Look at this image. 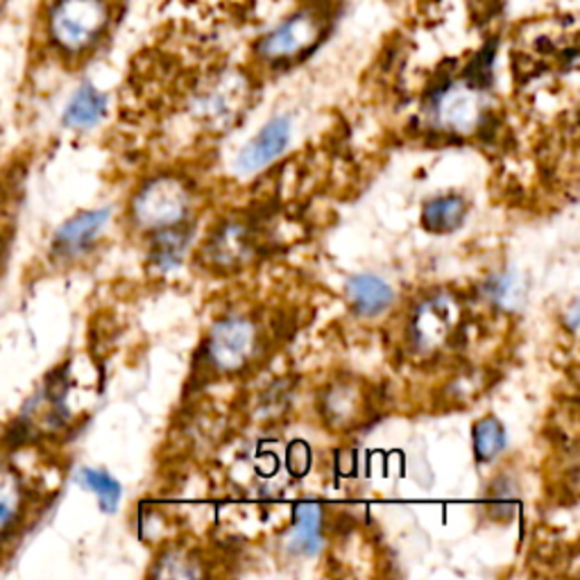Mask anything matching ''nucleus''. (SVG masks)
Listing matches in <instances>:
<instances>
[{
	"instance_id": "f257e3e1",
	"label": "nucleus",
	"mask_w": 580,
	"mask_h": 580,
	"mask_svg": "<svg viewBox=\"0 0 580 580\" xmlns=\"http://www.w3.org/2000/svg\"><path fill=\"white\" fill-rule=\"evenodd\" d=\"M111 23L109 0H50L46 32L61 55L80 57L94 50Z\"/></svg>"
},
{
	"instance_id": "f03ea898",
	"label": "nucleus",
	"mask_w": 580,
	"mask_h": 580,
	"mask_svg": "<svg viewBox=\"0 0 580 580\" xmlns=\"http://www.w3.org/2000/svg\"><path fill=\"white\" fill-rule=\"evenodd\" d=\"M325 28V17L317 10H299L275 26L256 46V52L268 63H291L322 41Z\"/></svg>"
},
{
	"instance_id": "9b49d317",
	"label": "nucleus",
	"mask_w": 580,
	"mask_h": 580,
	"mask_svg": "<svg viewBox=\"0 0 580 580\" xmlns=\"http://www.w3.org/2000/svg\"><path fill=\"white\" fill-rule=\"evenodd\" d=\"M28 490L19 470L0 461V544H6L19 529L26 514Z\"/></svg>"
},
{
	"instance_id": "f8f14e48",
	"label": "nucleus",
	"mask_w": 580,
	"mask_h": 580,
	"mask_svg": "<svg viewBox=\"0 0 580 580\" xmlns=\"http://www.w3.org/2000/svg\"><path fill=\"white\" fill-rule=\"evenodd\" d=\"M345 295L350 299L352 311L365 320L385 313L395 302L393 286L376 275L352 277L345 286Z\"/></svg>"
},
{
	"instance_id": "423d86ee",
	"label": "nucleus",
	"mask_w": 580,
	"mask_h": 580,
	"mask_svg": "<svg viewBox=\"0 0 580 580\" xmlns=\"http://www.w3.org/2000/svg\"><path fill=\"white\" fill-rule=\"evenodd\" d=\"M481 89L470 85L468 80L449 82L433 98V116L442 130L449 132L470 135L481 122Z\"/></svg>"
},
{
	"instance_id": "412c9836",
	"label": "nucleus",
	"mask_w": 580,
	"mask_h": 580,
	"mask_svg": "<svg viewBox=\"0 0 580 580\" xmlns=\"http://www.w3.org/2000/svg\"><path fill=\"white\" fill-rule=\"evenodd\" d=\"M356 400H358V395L354 393V389H350V385H336V389H332L327 395L330 417L338 420V422L352 420L356 413V406H358Z\"/></svg>"
},
{
	"instance_id": "0eeeda50",
	"label": "nucleus",
	"mask_w": 580,
	"mask_h": 580,
	"mask_svg": "<svg viewBox=\"0 0 580 580\" xmlns=\"http://www.w3.org/2000/svg\"><path fill=\"white\" fill-rule=\"evenodd\" d=\"M247 98V85L240 76L227 73L220 76L216 82L205 87L196 100V111L200 118H205L212 125L225 127L229 125Z\"/></svg>"
},
{
	"instance_id": "a211bd4d",
	"label": "nucleus",
	"mask_w": 580,
	"mask_h": 580,
	"mask_svg": "<svg viewBox=\"0 0 580 580\" xmlns=\"http://www.w3.org/2000/svg\"><path fill=\"white\" fill-rule=\"evenodd\" d=\"M472 440H474V454L481 463L494 461L499 454H503V449L508 444L505 429L497 417L479 420L472 429Z\"/></svg>"
},
{
	"instance_id": "7ed1b4c3",
	"label": "nucleus",
	"mask_w": 580,
	"mask_h": 580,
	"mask_svg": "<svg viewBox=\"0 0 580 580\" xmlns=\"http://www.w3.org/2000/svg\"><path fill=\"white\" fill-rule=\"evenodd\" d=\"M190 207L188 188L181 179L157 177L141 186L132 203V218L144 229H164L186 220Z\"/></svg>"
},
{
	"instance_id": "6e6552de",
	"label": "nucleus",
	"mask_w": 580,
	"mask_h": 580,
	"mask_svg": "<svg viewBox=\"0 0 580 580\" xmlns=\"http://www.w3.org/2000/svg\"><path fill=\"white\" fill-rule=\"evenodd\" d=\"M254 252V234L252 227L243 220L223 223L216 234L207 240L205 254L212 266L218 271L240 268Z\"/></svg>"
},
{
	"instance_id": "dca6fc26",
	"label": "nucleus",
	"mask_w": 580,
	"mask_h": 580,
	"mask_svg": "<svg viewBox=\"0 0 580 580\" xmlns=\"http://www.w3.org/2000/svg\"><path fill=\"white\" fill-rule=\"evenodd\" d=\"M468 216V203L461 196H442L424 205L422 225L426 232L444 236L463 227Z\"/></svg>"
},
{
	"instance_id": "1a4fd4ad",
	"label": "nucleus",
	"mask_w": 580,
	"mask_h": 580,
	"mask_svg": "<svg viewBox=\"0 0 580 580\" xmlns=\"http://www.w3.org/2000/svg\"><path fill=\"white\" fill-rule=\"evenodd\" d=\"M291 141V120L286 116H277L268 120L262 132L256 135L236 157L238 173H256L273 161H277Z\"/></svg>"
},
{
	"instance_id": "aec40b11",
	"label": "nucleus",
	"mask_w": 580,
	"mask_h": 580,
	"mask_svg": "<svg viewBox=\"0 0 580 580\" xmlns=\"http://www.w3.org/2000/svg\"><path fill=\"white\" fill-rule=\"evenodd\" d=\"M157 578H196L200 576V567L193 562L188 558V553L184 551H166L155 571H153Z\"/></svg>"
},
{
	"instance_id": "4468645a",
	"label": "nucleus",
	"mask_w": 580,
	"mask_h": 580,
	"mask_svg": "<svg viewBox=\"0 0 580 580\" xmlns=\"http://www.w3.org/2000/svg\"><path fill=\"white\" fill-rule=\"evenodd\" d=\"M188 243H190V227H186L184 223L155 229V238L150 245V264L155 266V271L166 273L177 264H181Z\"/></svg>"
},
{
	"instance_id": "6ab92c4d",
	"label": "nucleus",
	"mask_w": 580,
	"mask_h": 580,
	"mask_svg": "<svg viewBox=\"0 0 580 580\" xmlns=\"http://www.w3.org/2000/svg\"><path fill=\"white\" fill-rule=\"evenodd\" d=\"M80 483L85 488H89L98 499H100V508L105 512H114L118 501H120V483L109 476L107 472H100V470H82L80 472Z\"/></svg>"
},
{
	"instance_id": "20e7f679",
	"label": "nucleus",
	"mask_w": 580,
	"mask_h": 580,
	"mask_svg": "<svg viewBox=\"0 0 580 580\" xmlns=\"http://www.w3.org/2000/svg\"><path fill=\"white\" fill-rule=\"evenodd\" d=\"M256 345H259V338H256L252 320L227 315L212 327L205 343V356L214 370L229 374L243 370L254 358Z\"/></svg>"
},
{
	"instance_id": "9d476101",
	"label": "nucleus",
	"mask_w": 580,
	"mask_h": 580,
	"mask_svg": "<svg viewBox=\"0 0 580 580\" xmlns=\"http://www.w3.org/2000/svg\"><path fill=\"white\" fill-rule=\"evenodd\" d=\"M111 212L109 209H94L78 214L69 223H63L52 240V254L59 259H76L89 245L96 240L100 229L107 225Z\"/></svg>"
},
{
	"instance_id": "39448f33",
	"label": "nucleus",
	"mask_w": 580,
	"mask_h": 580,
	"mask_svg": "<svg viewBox=\"0 0 580 580\" xmlns=\"http://www.w3.org/2000/svg\"><path fill=\"white\" fill-rule=\"evenodd\" d=\"M461 327V311L449 295L424 299L411 317V343L420 352H438L454 341Z\"/></svg>"
},
{
	"instance_id": "4be33fe9",
	"label": "nucleus",
	"mask_w": 580,
	"mask_h": 580,
	"mask_svg": "<svg viewBox=\"0 0 580 580\" xmlns=\"http://www.w3.org/2000/svg\"><path fill=\"white\" fill-rule=\"evenodd\" d=\"M288 465L295 470V474H304L308 468V449L304 442H295L291 446V456H288Z\"/></svg>"
},
{
	"instance_id": "f3484780",
	"label": "nucleus",
	"mask_w": 580,
	"mask_h": 580,
	"mask_svg": "<svg viewBox=\"0 0 580 580\" xmlns=\"http://www.w3.org/2000/svg\"><path fill=\"white\" fill-rule=\"evenodd\" d=\"M485 297L501 311H520L527 304V282L518 273H501L488 279Z\"/></svg>"
},
{
	"instance_id": "2eb2a0df",
	"label": "nucleus",
	"mask_w": 580,
	"mask_h": 580,
	"mask_svg": "<svg viewBox=\"0 0 580 580\" xmlns=\"http://www.w3.org/2000/svg\"><path fill=\"white\" fill-rule=\"evenodd\" d=\"M107 114V96L100 94L94 85H82L63 109V125L76 130H89L98 125Z\"/></svg>"
},
{
	"instance_id": "ddd939ff",
	"label": "nucleus",
	"mask_w": 580,
	"mask_h": 580,
	"mask_svg": "<svg viewBox=\"0 0 580 580\" xmlns=\"http://www.w3.org/2000/svg\"><path fill=\"white\" fill-rule=\"evenodd\" d=\"M293 556L313 558L322 547V510L313 503H302L295 508L293 527L286 540Z\"/></svg>"
}]
</instances>
